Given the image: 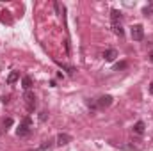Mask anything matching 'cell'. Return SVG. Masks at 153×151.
Wrapping results in <instances>:
<instances>
[{"label":"cell","mask_w":153,"mask_h":151,"mask_svg":"<svg viewBox=\"0 0 153 151\" xmlns=\"http://www.w3.org/2000/svg\"><path fill=\"white\" fill-rule=\"evenodd\" d=\"M23 100H25L27 110H29V112H34V109H36V96H34V93H30V91H25V96H23Z\"/></svg>","instance_id":"1"},{"label":"cell","mask_w":153,"mask_h":151,"mask_svg":"<svg viewBox=\"0 0 153 151\" xmlns=\"http://www.w3.org/2000/svg\"><path fill=\"white\" fill-rule=\"evenodd\" d=\"M130 34H132V39H134V41H143V38H144V29H143V25H134Z\"/></svg>","instance_id":"2"},{"label":"cell","mask_w":153,"mask_h":151,"mask_svg":"<svg viewBox=\"0 0 153 151\" xmlns=\"http://www.w3.org/2000/svg\"><path fill=\"white\" fill-rule=\"evenodd\" d=\"M111 105H112V96H109V94H105L98 100V109H109Z\"/></svg>","instance_id":"3"},{"label":"cell","mask_w":153,"mask_h":151,"mask_svg":"<svg viewBox=\"0 0 153 151\" xmlns=\"http://www.w3.org/2000/svg\"><path fill=\"white\" fill-rule=\"evenodd\" d=\"M111 21H112V27L114 25H121V11H117V9L111 11Z\"/></svg>","instance_id":"4"},{"label":"cell","mask_w":153,"mask_h":151,"mask_svg":"<svg viewBox=\"0 0 153 151\" xmlns=\"http://www.w3.org/2000/svg\"><path fill=\"white\" fill-rule=\"evenodd\" d=\"M29 133H30V126H29V124H23V123H22V124L18 126V130H16V135H18V137H27Z\"/></svg>","instance_id":"5"},{"label":"cell","mask_w":153,"mask_h":151,"mask_svg":"<svg viewBox=\"0 0 153 151\" xmlns=\"http://www.w3.org/2000/svg\"><path fill=\"white\" fill-rule=\"evenodd\" d=\"M70 142H71V135H68V133H59L57 135V144L59 146H66Z\"/></svg>","instance_id":"6"},{"label":"cell","mask_w":153,"mask_h":151,"mask_svg":"<svg viewBox=\"0 0 153 151\" xmlns=\"http://www.w3.org/2000/svg\"><path fill=\"white\" fill-rule=\"evenodd\" d=\"M116 57H117V52H116L114 48H109V50H105V52H103V59H105L107 62H112Z\"/></svg>","instance_id":"7"},{"label":"cell","mask_w":153,"mask_h":151,"mask_svg":"<svg viewBox=\"0 0 153 151\" xmlns=\"http://www.w3.org/2000/svg\"><path fill=\"white\" fill-rule=\"evenodd\" d=\"M134 133H137V135H143L144 133V123L143 121H137L134 124Z\"/></svg>","instance_id":"8"},{"label":"cell","mask_w":153,"mask_h":151,"mask_svg":"<svg viewBox=\"0 0 153 151\" xmlns=\"http://www.w3.org/2000/svg\"><path fill=\"white\" fill-rule=\"evenodd\" d=\"M9 14H11V13H7V11H2V13H0V20H2L4 23H7V25L13 23V18H11Z\"/></svg>","instance_id":"9"},{"label":"cell","mask_w":153,"mask_h":151,"mask_svg":"<svg viewBox=\"0 0 153 151\" xmlns=\"http://www.w3.org/2000/svg\"><path fill=\"white\" fill-rule=\"evenodd\" d=\"M22 87H23L25 91H29V89L32 87V78H30V76H23V78H22Z\"/></svg>","instance_id":"10"},{"label":"cell","mask_w":153,"mask_h":151,"mask_svg":"<svg viewBox=\"0 0 153 151\" xmlns=\"http://www.w3.org/2000/svg\"><path fill=\"white\" fill-rule=\"evenodd\" d=\"M18 71H11V73H9V76H7V84H14V82H16V80H18Z\"/></svg>","instance_id":"11"},{"label":"cell","mask_w":153,"mask_h":151,"mask_svg":"<svg viewBox=\"0 0 153 151\" xmlns=\"http://www.w3.org/2000/svg\"><path fill=\"white\" fill-rule=\"evenodd\" d=\"M50 148H52V141H45V142H43L36 151H45V150H50Z\"/></svg>","instance_id":"12"},{"label":"cell","mask_w":153,"mask_h":151,"mask_svg":"<svg viewBox=\"0 0 153 151\" xmlns=\"http://www.w3.org/2000/svg\"><path fill=\"white\" fill-rule=\"evenodd\" d=\"M112 29H114V34H117L119 38H121V36L125 34V30H123V27H121V25H114Z\"/></svg>","instance_id":"13"},{"label":"cell","mask_w":153,"mask_h":151,"mask_svg":"<svg viewBox=\"0 0 153 151\" xmlns=\"http://www.w3.org/2000/svg\"><path fill=\"white\" fill-rule=\"evenodd\" d=\"M87 105H89V109H98V101H94V100H87Z\"/></svg>","instance_id":"14"},{"label":"cell","mask_w":153,"mask_h":151,"mask_svg":"<svg viewBox=\"0 0 153 151\" xmlns=\"http://www.w3.org/2000/svg\"><path fill=\"white\" fill-rule=\"evenodd\" d=\"M143 13H144L146 16H150V14H153V4H152V5H148V7H144V9H143Z\"/></svg>","instance_id":"15"},{"label":"cell","mask_w":153,"mask_h":151,"mask_svg":"<svg viewBox=\"0 0 153 151\" xmlns=\"http://www.w3.org/2000/svg\"><path fill=\"white\" fill-rule=\"evenodd\" d=\"M11 124H13V119H11V117H5V119H4V128L7 130Z\"/></svg>","instance_id":"16"},{"label":"cell","mask_w":153,"mask_h":151,"mask_svg":"<svg viewBox=\"0 0 153 151\" xmlns=\"http://www.w3.org/2000/svg\"><path fill=\"white\" fill-rule=\"evenodd\" d=\"M125 68H126V62H119V64H116V66H114L116 71H119V70H125Z\"/></svg>","instance_id":"17"},{"label":"cell","mask_w":153,"mask_h":151,"mask_svg":"<svg viewBox=\"0 0 153 151\" xmlns=\"http://www.w3.org/2000/svg\"><path fill=\"white\" fill-rule=\"evenodd\" d=\"M23 124H29V126H30V117H25V119H23Z\"/></svg>","instance_id":"18"},{"label":"cell","mask_w":153,"mask_h":151,"mask_svg":"<svg viewBox=\"0 0 153 151\" xmlns=\"http://www.w3.org/2000/svg\"><path fill=\"white\" fill-rule=\"evenodd\" d=\"M39 119H41V121H45V119H46V112H41V115H39Z\"/></svg>","instance_id":"19"},{"label":"cell","mask_w":153,"mask_h":151,"mask_svg":"<svg viewBox=\"0 0 153 151\" xmlns=\"http://www.w3.org/2000/svg\"><path fill=\"white\" fill-rule=\"evenodd\" d=\"M150 61L153 62V52H150Z\"/></svg>","instance_id":"20"},{"label":"cell","mask_w":153,"mask_h":151,"mask_svg":"<svg viewBox=\"0 0 153 151\" xmlns=\"http://www.w3.org/2000/svg\"><path fill=\"white\" fill-rule=\"evenodd\" d=\"M150 93L153 94V82H152V85H150Z\"/></svg>","instance_id":"21"},{"label":"cell","mask_w":153,"mask_h":151,"mask_svg":"<svg viewBox=\"0 0 153 151\" xmlns=\"http://www.w3.org/2000/svg\"><path fill=\"white\" fill-rule=\"evenodd\" d=\"M0 135H2V130H0Z\"/></svg>","instance_id":"22"}]
</instances>
